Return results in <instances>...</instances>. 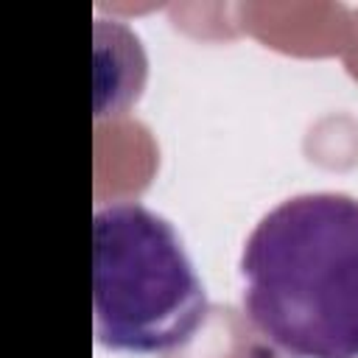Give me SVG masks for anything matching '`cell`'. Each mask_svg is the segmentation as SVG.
I'll list each match as a JSON object with an SVG mask.
<instances>
[{
  "mask_svg": "<svg viewBox=\"0 0 358 358\" xmlns=\"http://www.w3.org/2000/svg\"><path fill=\"white\" fill-rule=\"evenodd\" d=\"M243 313L288 358H358V199L296 193L241 252Z\"/></svg>",
  "mask_w": 358,
  "mask_h": 358,
  "instance_id": "cell-1",
  "label": "cell"
},
{
  "mask_svg": "<svg viewBox=\"0 0 358 358\" xmlns=\"http://www.w3.org/2000/svg\"><path fill=\"white\" fill-rule=\"evenodd\" d=\"M145 81V53L120 20H95V115H120Z\"/></svg>",
  "mask_w": 358,
  "mask_h": 358,
  "instance_id": "cell-3",
  "label": "cell"
},
{
  "mask_svg": "<svg viewBox=\"0 0 358 358\" xmlns=\"http://www.w3.org/2000/svg\"><path fill=\"white\" fill-rule=\"evenodd\" d=\"M210 310L173 224L140 201H109L92 218V327L120 352L187 344Z\"/></svg>",
  "mask_w": 358,
  "mask_h": 358,
  "instance_id": "cell-2",
  "label": "cell"
}]
</instances>
